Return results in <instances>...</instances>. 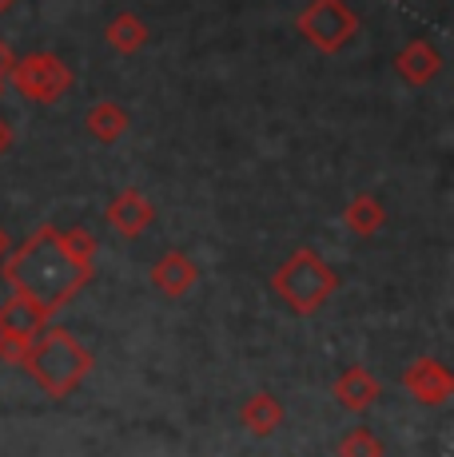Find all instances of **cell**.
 <instances>
[{"mask_svg":"<svg viewBox=\"0 0 454 457\" xmlns=\"http://www.w3.org/2000/svg\"><path fill=\"white\" fill-rule=\"evenodd\" d=\"M0 275L13 287V295L32 298L48 314H56L92 283L96 267H80L76 259H68L56 239V223H45L0 259Z\"/></svg>","mask_w":454,"mask_h":457,"instance_id":"1","label":"cell"},{"mask_svg":"<svg viewBox=\"0 0 454 457\" xmlns=\"http://www.w3.org/2000/svg\"><path fill=\"white\" fill-rule=\"evenodd\" d=\"M21 366L29 370V378L48 398L64 402L68 394L80 390V382L92 374V350L84 346L72 330L52 327V330H40L37 338L29 342V354H24Z\"/></svg>","mask_w":454,"mask_h":457,"instance_id":"2","label":"cell"},{"mask_svg":"<svg viewBox=\"0 0 454 457\" xmlns=\"http://www.w3.org/2000/svg\"><path fill=\"white\" fill-rule=\"evenodd\" d=\"M275 298L299 319H311L327 306V298L339 291V270L319 259L315 247H295L272 275Z\"/></svg>","mask_w":454,"mask_h":457,"instance_id":"3","label":"cell"},{"mask_svg":"<svg viewBox=\"0 0 454 457\" xmlns=\"http://www.w3.org/2000/svg\"><path fill=\"white\" fill-rule=\"evenodd\" d=\"M13 87L32 104H60L72 87V68L56 56V52H29L16 56L13 64Z\"/></svg>","mask_w":454,"mask_h":457,"instance_id":"4","label":"cell"},{"mask_svg":"<svg viewBox=\"0 0 454 457\" xmlns=\"http://www.w3.org/2000/svg\"><path fill=\"white\" fill-rule=\"evenodd\" d=\"M295 29L307 44H315L319 52H343L347 44L359 32V16L351 12L347 0H311L299 16H295Z\"/></svg>","mask_w":454,"mask_h":457,"instance_id":"5","label":"cell"},{"mask_svg":"<svg viewBox=\"0 0 454 457\" xmlns=\"http://www.w3.org/2000/svg\"><path fill=\"white\" fill-rule=\"evenodd\" d=\"M403 386L418 406H447L454 394V374L439 358H415L403 370Z\"/></svg>","mask_w":454,"mask_h":457,"instance_id":"6","label":"cell"},{"mask_svg":"<svg viewBox=\"0 0 454 457\" xmlns=\"http://www.w3.org/2000/svg\"><path fill=\"white\" fill-rule=\"evenodd\" d=\"M104 215H108V223L116 227V231L124 235V239H139V235H144L147 227L156 223V207L147 204V195H139L136 187L116 191Z\"/></svg>","mask_w":454,"mask_h":457,"instance_id":"7","label":"cell"},{"mask_svg":"<svg viewBox=\"0 0 454 457\" xmlns=\"http://www.w3.org/2000/svg\"><path fill=\"white\" fill-rule=\"evenodd\" d=\"M199 283V267L188 251H164L152 267V287L164 298H183Z\"/></svg>","mask_w":454,"mask_h":457,"instance_id":"8","label":"cell"},{"mask_svg":"<svg viewBox=\"0 0 454 457\" xmlns=\"http://www.w3.org/2000/svg\"><path fill=\"white\" fill-rule=\"evenodd\" d=\"M331 394H335V402L347 410V414H363V410H371L374 402H379L383 386L366 366H347V370L335 378Z\"/></svg>","mask_w":454,"mask_h":457,"instance_id":"9","label":"cell"},{"mask_svg":"<svg viewBox=\"0 0 454 457\" xmlns=\"http://www.w3.org/2000/svg\"><path fill=\"white\" fill-rule=\"evenodd\" d=\"M48 322V311L40 303L24 295H13L8 303H0V338H21V342H32Z\"/></svg>","mask_w":454,"mask_h":457,"instance_id":"10","label":"cell"},{"mask_svg":"<svg viewBox=\"0 0 454 457\" xmlns=\"http://www.w3.org/2000/svg\"><path fill=\"white\" fill-rule=\"evenodd\" d=\"M395 72L403 76V80L410 87H423V84H431L434 76L442 72V52L434 48L431 40H410L399 48V56H395Z\"/></svg>","mask_w":454,"mask_h":457,"instance_id":"11","label":"cell"},{"mask_svg":"<svg viewBox=\"0 0 454 457\" xmlns=\"http://www.w3.org/2000/svg\"><path fill=\"white\" fill-rule=\"evenodd\" d=\"M283 418H287V410H283V402H279L272 390H256L240 410V421H243V429H248L251 437H272L275 429L283 426Z\"/></svg>","mask_w":454,"mask_h":457,"instance_id":"12","label":"cell"},{"mask_svg":"<svg viewBox=\"0 0 454 457\" xmlns=\"http://www.w3.org/2000/svg\"><path fill=\"white\" fill-rule=\"evenodd\" d=\"M84 124H88V136L96 144H116V139L128 131V124H132V116H128V108H120L116 100H100L88 108Z\"/></svg>","mask_w":454,"mask_h":457,"instance_id":"13","label":"cell"},{"mask_svg":"<svg viewBox=\"0 0 454 457\" xmlns=\"http://www.w3.org/2000/svg\"><path fill=\"white\" fill-rule=\"evenodd\" d=\"M343 223L351 235H359V239H371V235L383 231V223H387V207L379 204V199L371 195V191H363V195H355L351 204L343 211Z\"/></svg>","mask_w":454,"mask_h":457,"instance_id":"14","label":"cell"},{"mask_svg":"<svg viewBox=\"0 0 454 457\" xmlns=\"http://www.w3.org/2000/svg\"><path fill=\"white\" fill-rule=\"evenodd\" d=\"M147 24L139 21L136 12H120V16H112L108 21V29H104V40L112 44V48L120 52V56H132V52H139L147 44Z\"/></svg>","mask_w":454,"mask_h":457,"instance_id":"15","label":"cell"},{"mask_svg":"<svg viewBox=\"0 0 454 457\" xmlns=\"http://www.w3.org/2000/svg\"><path fill=\"white\" fill-rule=\"evenodd\" d=\"M339 457H383V442L374 429L355 426L339 437Z\"/></svg>","mask_w":454,"mask_h":457,"instance_id":"16","label":"cell"},{"mask_svg":"<svg viewBox=\"0 0 454 457\" xmlns=\"http://www.w3.org/2000/svg\"><path fill=\"white\" fill-rule=\"evenodd\" d=\"M16 64V52L8 48V40H0V80H8V72H13Z\"/></svg>","mask_w":454,"mask_h":457,"instance_id":"17","label":"cell"},{"mask_svg":"<svg viewBox=\"0 0 454 457\" xmlns=\"http://www.w3.org/2000/svg\"><path fill=\"white\" fill-rule=\"evenodd\" d=\"M8 147H13V124L0 116V155H8Z\"/></svg>","mask_w":454,"mask_h":457,"instance_id":"18","label":"cell"},{"mask_svg":"<svg viewBox=\"0 0 454 457\" xmlns=\"http://www.w3.org/2000/svg\"><path fill=\"white\" fill-rule=\"evenodd\" d=\"M8 251H13V243H8V231H4V227H0V259H4Z\"/></svg>","mask_w":454,"mask_h":457,"instance_id":"19","label":"cell"},{"mask_svg":"<svg viewBox=\"0 0 454 457\" xmlns=\"http://www.w3.org/2000/svg\"><path fill=\"white\" fill-rule=\"evenodd\" d=\"M16 4V0H0V12H8V8H13Z\"/></svg>","mask_w":454,"mask_h":457,"instance_id":"20","label":"cell"},{"mask_svg":"<svg viewBox=\"0 0 454 457\" xmlns=\"http://www.w3.org/2000/svg\"><path fill=\"white\" fill-rule=\"evenodd\" d=\"M0 96H4V80H0Z\"/></svg>","mask_w":454,"mask_h":457,"instance_id":"21","label":"cell"}]
</instances>
